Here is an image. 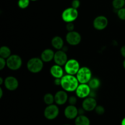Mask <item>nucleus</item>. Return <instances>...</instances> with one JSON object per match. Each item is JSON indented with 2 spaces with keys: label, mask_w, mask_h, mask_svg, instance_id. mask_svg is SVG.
Segmentation results:
<instances>
[{
  "label": "nucleus",
  "mask_w": 125,
  "mask_h": 125,
  "mask_svg": "<svg viewBox=\"0 0 125 125\" xmlns=\"http://www.w3.org/2000/svg\"><path fill=\"white\" fill-rule=\"evenodd\" d=\"M64 115L69 120L75 119L79 115V109L75 105H68L64 110Z\"/></svg>",
  "instance_id": "14"
},
{
  "label": "nucleus",
  "mask_w": 125,
  "mask_h": 125,
  "mask_svg": "<svg viewBox=\"0 0 125 125\" xmlns=\"http://www.w3.org/2000/svg\"><path fill=\"white\" fill-rule=\"evenodd\" d=\"M79 83H88L92 78V73L90 68L88 67H81L76 74Z\"/></svg>",
  "instance_id": "3"
},
{
  "label": "nucleus",
  "mask_w": 125,
  "mask_h": 125,
  "mask_svg": "<svg viewBox=\"0 0 125 125\" xmlns=\"http://www.w3.org/2000/svg\"><path fill=\"white\" fill-rule=\"evenodd\" d=\"M6 89L9 91H14L17 89L19 85V83L16 77L13 76H8L6 77L4 82Z\"/></svg>",
  "instance_id": "13"
},
{
  "label": "nucleus",
  "mask_w": 125,
  "mask_h": 125,
  "mask_svg": "<svg viewBox=\"0 0 125 125\" xmlns=\"http://www.w3.org/2000/svg\"><path fill=\"white\" fill-rule=\"evenodd\" d=\"M51 45L56 50H62L64 47V42L61 36H56L52 38L51 40Z\"/></svg>",
  "instance_id": "18"
},
{
  "label": "nucleus",
  "mask_w": 125,
  "mask_h": 125,
  "mask_svg": "<svg viewBox=\"0 0 125 125\" xmlns=\"http://www.w3.org/2000/svg\"><path fill=\"white\" fill-rule=\"evenodd\" d=\"M109 21L106 17L100 15L96 17L93 22V25L96 30L101 31L104 29L108 25Z\"/></svg>",
  "instance_id": "10"
},
{
  "label": "nucleus",
  "mask_w": 125,
  "mask_h": 125,
  "mask_svg": "<svg viewBox=\"0 0 125 125\" xmlns=\"http://www.w3.org/2000/svg\"><path fill=\"white\" fill-rule=\"evenodd\" d=\"M88 85L91 88L92 90H95L97 89L101 85V82H100V79L97 77H92L89 81Z\"/></svg>",
  "instance_id": "20"
},
{
  "label": "nucleus",
  "mask_w": 125,
  "mask_h": 125,
  "mask_svg": "<svg viewBox=\"0 0 125 125\" xmlns=\"http://www.w3.org/2000/svg\"><path fill=\"white\" fill-rule=\"evenodd\" d=\"M59 114V109L57 104H51L46 107L44 110V116L46 119L52 120L56 118Z\"/></svg>",
  "instance_id": "7"
},
{
  "label": "nucleus",
  "mask_w": 125,
  "mask_h": 125,
  "mask_svg": "<svg viewBox=\"0 0 125 125\" xmlns=\"http://www.w3.org/2000/svg\"><path fill=\"white\" fill-rule=\"evenodd\" d=\"M68 60V56H67V53L63 50H59L55 52L54 57V61L55 64L61 66H65Z\"/></svg>",
  "instance_id": "12"
},
{
  "label": "nucleus",
  "mask_w": 125,
  "mask_h": 125,
  "mask_svg": "<svg viewBox=\"0 0 125 125\" xmlns=\"http://www.w3.org/2000/svg\"><path fill=\"white\" fill-rule=\"evenodd\" d=\"M121 125H125V117L122 120V122H121Z\"/></svg>",
  "instance_id": "35"
},
{
  "label": "nucleus",
  "mask_w": 125,
  "mask_h": 125,
  "mask_svg": "<svg viewBox=\"0 0 125 125\" xmlns=\"http://www.w3.org/2000/svg\"><path fill=\"white\" fill-rule=\"evenodd\" d=\"M6 66H7L6 60L3 58L0 57V70L3 69Z\"/></svg>",
  "instance_id": "30"
},
{
  "label": "nucleus",
  "mask_w": 125,
  "mask_h": 125,
  "mask_svg": "<svg viewBox=\"0 0 125 125\" xmlns=\"http://www.w3.org/2000/svg\"><path fill=\"white\" fill-rule=\"evenodd\" d=\"M80 1L79 0H73L72 2V7L73 8L78 9L80 6Z\"/></svg>",
  "instance_id": "28"
},
{
  "label": "nucleus",
  "mask_w": 125,
  "mask_h": 125,
  "mask_svg": "<svg viewBox=\"0 0 125 125\" xmlns=\"http://www.w3.org/2000/svg\"><path fill=\"white\" fill-rule=\"evenodd\" d=\"M11 55V50L9 47L4 45L0 48V57L7 59Z\"/></svg>",
  "instance_id": "21"
},
{
  "label": "nucleus",
  "mask_w": 125,
  "mask_h": 125,
  "mask_svg": "<svg viewBox=\"0 0 125 125\" xmlns=\"http://www.w3.org/2000/svg\"><path fill=\"white\" fill-rule=\"evenodd\" d=\"M120 53L122 56H123L125 58V45L122 47V48L120 49Z\"/></svg>",
  "instance_id": "32"
},
{
  "label": "nucleus",
  "mask_w": 125,
  "mask_h": 125,
  "mask_svg": "<svg viewBox=\"0 0 125 125\" xmlns=\"http://www.w3.org/2000/svg\"><path fill=\"white\" fill-rule=\"evenodd\" d=\"M43 62L41 58L38 57L32 58L27 62V69L31 73L37 74L43 68Z\"/></svg>",
  "instance_id": "2"
},
{
  "label": "nucleus",
  "mask_w": 125,
  "mask_h": 125,
  "mask_svg": "<svg viewBox=\"0 0 125 125\" xmlns=\"http://www.w3.org/2000/svg\"><path fill=\"white\" fill-rule=\"evenodd\" d=\"M50 73H51V75L54 78H61L64 75H63V69L62 66L56 64H55L54 65L51 67V68H50Z\"/></svg>",
  "instance_id": "16"
},
{
  "label": "nucleus",
  "mask_w": 125,
  "mask_h": 125,
  "mask_svg": "<svg viewBox=\"0 0 125 125\" xmlns=\"http://www.w3.org/2000/svg\"><path fill=\"white\" fill-rule=\"evenodd\" d=\"M79 83L78 78L73 75H64L61 78V87L67 92L76 91L79 85Z\"/></svg>",
  "instance_id": "1"
},
{
  "label": "nucleus",
  "mask_w": 125,
  "mask_h": 125,
  "mask_svg": "<svg viewBox=\"0 0 125 125\" xmlns=\"http://www.w3.org/2000/svg\"><path fill=\"white\" fill-rule=\"evenodd\" d=\"M66 28H67V30L68 32L70 31H74V25L73 24V22H70V23H67L66 25Z\"/></svg>",
  "instance_id": "29"
},
{
  "label": "nucleus",
  "mask_w": 125,
  "mask_h": 125,
  "mask_svg": "<svg viewBox=\"0 0 125 125\" xmlns=\"http://www.w3.org/2000/svg\"><path fill=\"white\" fill-rule=\"evenodd\" d=\"M31 0H18V6L20 8L24 9L29 6Z\"/></svg>",
  "instance_id": "24"
},
{
  "label": "nucleus",
  "mask_w": 125,
  "mask_h": 125,
  "mask_svg": "<svg viewBox=\"0 0 125 125\" xmlns=\"http://www.w3.org/2000/svg\"></svg>",
  "instance_id": "39"
},
{
  "label": "nucleus",
  "mask_w": 125,
  "mask_h": 125,
  "mask_svg": "<svg viewBox=\"0 0 125 125\" xmlns=\"http://www.w3.org/2000/svg\"><path fill=\"white\" fill-rule=\"evenodd\" d=\"M117 15L120 20H125V7H123L117 11Z\"/></svg>",
  "instance_id": "25"
},
{
  "label": "nucleus",
  "mask_w": 125,
  "mask_h": 125,
  "mask_svg": "<svg viewBox=\"0 0 125 125\" xmlns=\"http://www.w3.org/2000/svg\"><path fill=\"white\" fill-rule=\"evenodd\" d=\"M4 82V80H3V78H2V77H0V85H2V83Z\"/></svg>",
  "instance_id": "34"
},
{
  "label": "nucleus",
  "mask_w": 125,
  "mask_h": 125,
  "mask_svg": "<svg viewBox=\"0 0 125 125\" xmlns=\"http://www.w3.org/2000/svg\"><path fill=\"white\" fill-rule=\"evenodd\" d=\"M75 91L77 97L81 99H85L90 96L92 89L88 83H79Z\"/></svg>",
  "instance_id": "8"
},
{
  "label": "nucleus",
  "mask_w": 125,
  "mask_h": 125,
  "mask_svg": "<svg viewBox=\"0 0 125 125\" xmlns=\"http://www.w3.org/2000/svg\"><path fill=\"white\" fill-rule=\"evenodd\" d=\"M68 100V94L64 90H60L56 92L54 95V101L57 105H62L65 104Z\"/></svg>",
  "instance_id": "15"
},
{
  "label": "nucleus",
  "mask_w": 125,
  "mask_h": 125,
  "mask_svg": "<svg viewBox=\"0 0 125 125\" xmlns=\"http://www.w3.org/2000/svg\"><path fill=\"white\" fill-rule=\"evenodd\" d=\"M7 66L9 69L12 71L18 70L22 66V59L18 55H11L6 59Z\"/></svg>",
  "instance_id": "4"
},
{
  "label": "nucleus",
  "mask_w": 125,
  "mask_h": 125,
  "mask_svg": "<svg viewBox=\"0 0 125 125\" xmlns=\"http://www.w3.org/2000/svg\"><path fill=\"white\" fill-rule=\"evenodd\" d=\"M54 84L57 86L61 85V78H54Z\"/></svg>",
  "instance_id": "31"
},
{
  "label": "nucleus",
  "mask_w": 125,
  "mask_h": 125,
  "mask_svg": "<svg viewBox=\"0 0 125 125\" xmlns=\"http://www.w3.org/2000/svg\"><path fill=\"white\" fill-rule=\"evenodd\" d=\"M65 39L68 44L75 46L78 45L81 41V36L78 32L73 31L67 33Z\"/></svg>",
  "instance_id": "9"
},
{
  "label": "nucleus",
  "mask_w": 125,
  "mask_h": 125,
  "mask_svg": "<svg viewBox=\"0 0 125 125\" xmlns=\"http://www.w3.org/2000/svg\"><path fill=\"white\" fill-rule=\"evenodd\" d=\"M97 102L95 98L89 96L84 99L82 104V108L84 109L85 111L91 112L95 110L97 106Z\"/></svg>",
  "instance_id": "11"
},
{
  "label": "nucleus",
  "mask_w": 125,
  "mask_h": 125,
  "mask_svg": "<svg viewBox=\"0 0 125 125\" xmlns=\"http://www.w3.org/2000/svg\"><path fill=\"white\" fill-rule=\"evenodd\" d=\"M55 52L51 49H45L42 52L40 58L45 62H48L54 60Z\"/></svg>",
  "instance_id": "17"
},
{
  "label": "nucleus",
  "mask_w": 125,
  "mask_h": 125,
  "mask_svg": "<svg viewBox=\"0 0 125 125\" xmlns=\"http://www.w3.org/2000/svg\"><path fill=\"white\" fill-rule=\"evenodd\" d=\"M68 101L69 102L70 105H75V104L77 103V98L74 96H72L68 98Z\"/></svg>",
  "instance_id": "27"
},
{
  "label": "nucleus",
  "mask_w": 125,
  "mask_h": 125,
  "mask_svg": "<svg viewBox=\"0 0 125 125\" xmlns=\"http://www.w3.org/2000/svg\"><path fill=\"white\" fill-rule=\"evenodd\" d=\"M80 64L78 61L75 59H70L67 61L64 66V69L67 74L76 75L79 70L80 69Z\"/></svg>",
  "instance_id": "6"
},
{
  "label": "nucleus",
  "mask_w": 125,
  "mask_h": 125,
  "mask_svg": "<svg viewBox=\"0 0 125 125\" xmlns=\"http://www.w3.org/2000/svg\"><path fill=\"white\" fill-rule=\"evenodd\" d=\"M123 67H124V69H125V59L124 61H123Z\"/></svg>",
  "instance_id": "36"
},
{
  "label": "nucleus",
  "mask_w": 125,
  "mask_h": 125,
  "mask_svg": "<svg viewBox=\"0 0 125 125\" xmlns=\"http://www.w3.org/2000/svg\"><path fill=\"white\" fill-rule=\"evenodd\" d=\"M2 95H3V90H2V88H0V98H2Z\"/></svg>",
  "instance_id": "33"
},
{
  "label": "nucleus",
  "mask_w": 125,
  "mask_h": 125,
  "mask_svg": "<svg viewBox=\"0 0 125 125\" xmlns=\"http://www.w3.org/2000/svg\"><path fill=\"white\" fill-rule=\"evenodd\" d=\"M75 125H90V121L89 118L84 115H79L75 118Z\"/></svg>",
  "instance_id": "19"
},
{
  "label": "nucleus",
  "mask_w": 125,
  "mask_h": 125,
  "mask_svg": "<svg viewBox=\"0 0 125 125\" xmlns=\"http://www.w3.org/2000/svg\"><path fill=\"white\" fill-rule=\"evenodd\" d=\"M125 6V0H113L112 1V6L117 11L124 7Z\"/></svg>",
  "instance_id": "23"
},
{
  "label": "nucleus",
  "mask_w": 125,
  "mask_h": 125,
  "mask_svg": "<svg viewBox=\"0 0 125 125\" xmlns=\"http://www.w3.org/2000/svg\"><path fill=\"white\" fill-rule=\"evenodd\" d=\"M68 125V124H66V125Z\"/></svg>",
  "instance_id": "37"
},
{
  "label": "nucleus",
  "mask_w": 125,
  "mask_h": 125,
  "mask_svg": "<svg viewBox=\"0 0 125 125\" xmlns=\"http://www.w3.org/2000/svg\"><path fill=\"white\" fill-rule=\"evenodd\" d=\"M95 112H96L98 115H103L105 112L104 107L103 106H102V105H97V106L96 107V108H95Z\"/></svg>",
  "instance_id": "26"
},
{
  "label": "nucleus",
  "mask_w": 125,
  "mask_h": 125,
  "mask_svg": "<svg viewBox=\"0 0 125 125\" xmlns=\"http://www.w3.org/2000/svg\"><path fill=\"white\" fill-rule=\"evenodd\" d=\"M43 101L46 105H51L54 104V96L51 93H46L43 96Z\"/></svg>",
  "instance_id": "22"
},
{
  "label": "nucleus",
  "mask_w": 125,
  "mask_h": 125,
  "mask_svg": "<svg viewBox=\"0 0 125 125\" xmlns=\"http://www.w3.org/2000/svg\"><path fill=\"white\" fill-rule=\"evenodd\" d=\"M31 1H37V0H31Z\"/></svg>",
  "instance_id": "38"
},
{
  "label": "nucleus",
  "mask_w": 125,
  "mask_h": 125,
  "mask_svg": "<svg viewBox=\"0 0 125 125\" xmlns=\"http://www.w3.org/2000/svg\"><path fill=\"white\" fill-rule=\"evenodd\" d=\"M78 9L73 7H68L65 9L62 13V19L66 23L73 22L78 17Z\"/></svg>",
  "instance_id": "5"
}]
</instances>
